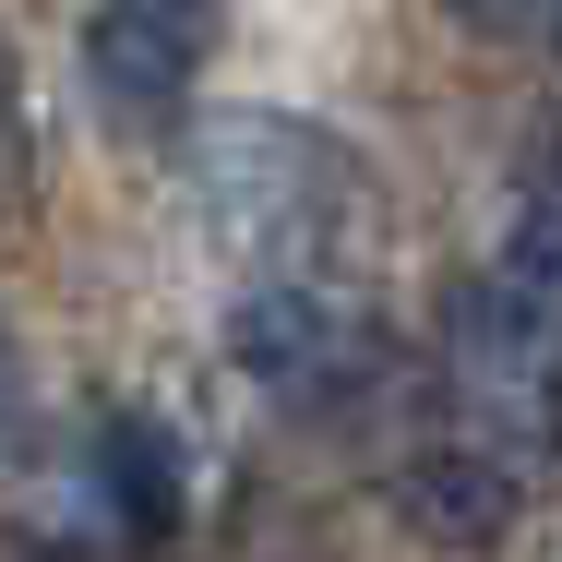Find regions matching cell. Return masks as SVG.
<instances>
[{
  "mask_svg": "<svg viewBox=\"0 0 562 562\" xmlns=\"http://www.w3.org/2000/svg\"><path fill=\"white\" fill-rule=\"evenodd\" d=\"M192 192H204V227L251 276H312V288H347V251L371 227V180L324 120H276L239 109L192 144Z\"/></svg>",
  "mask_w": 562,
  "mask_h": 562,
  "instance_id": "1",
  "label": "cell"
},
{
  "mask_svg": "<svg viewBox=\"0 0 562 562\" xmlns=\"http://www.w3.org/2000/svg\"><path fill=\"white\" fill-rule=\"evenodd\" d=\"M443 407H454L443 443L539 479V454L562 443V324L527 312V300H503L491 276L454 288V312H443Z\"/></svg>",
  "mask_w": 562,
  "mask_h": 562,
  "instance_id": "2",
  "label": "cell"
},
{
  "mask_svg": "<svg viewBox=\"0 0 562 562\" xmlns=\"http://www.w3.org/2000/svg\"><path fill=\"white\" fill-rule=\"evenodd\" d=\"M204 48H216V0H97L85 12V85L132 132H156V120L192 97Z\"/></svg>",
  "mask_w": 562,
  "mask_h": 562,
  "instance_id": "3",
  "label": "cell"
},
{
  "mask_svg": "<svg viewBox=\"0 0 562 562\" xmlns=\"http://www.w3.org/2000/svg\"><path fill=\"white\" fill-rule=\"evenodd\" d=\"M227 359L276 395H336L347 371L371 359V324L347 288H312V276H251L239 312H227Z\"/></svg>",
  "mask_w": 562,
  "mask_h": 562,
  "instance_id": "4",
  "label": "cell"
},
{
  "mask_svg": "<svg viewBox=\"0 0 562 562\" xmlns=\"http://www.w3.org/2000/svg\"><path fill=\"white\" fill-rule=\"evenodd\" d=\"M395 503H407V527H419L431 551H491V539L527 515V479L491 467V454H467V443H431V454H407Z\"/></svg>",
  "mask_w": 562,
  "mask_h": 562,
  "instance_id": "5",
  "label": "cell"
},
{
  "mask_svg": "<svg viewBox=\"0 0 562 562\" xmlns=\"http://www.w3.org/2000/svg\"><path fill=\"white\" fill-rule=\"evenodd\" d=\"M97 479L120 491V527H132V539H168V527H180V491H192V479H180V443H168L156 419H109Z\"/></svg>",
  "mask_w": 562,
  "mask_h": 562,
  "instance_id": "6",
  "label": "cell"
},
{
  "mask_svg": "<svg viewBox=\"0 0 562 562\" xmlns=\"http://www.w3.org/2000/svg\"><path fill=\"white\" fill-rule=\"evenodd\" d=\"M491 288L562 324V180H539V192L515 204V227H503V251H491Z\"/></svg>",
  "mask_w": 562,
  "mask_h": 562,
  "instance_id": "7",
  "label": "cell"
},
{
  "mask_svg": "<svg viewBox=\"0 0 562 562\" xmlns=\"http://www.w3.org/2000/svg\"><path fill=\"white\" fill-rule=\"evenodd\" d=\"M454 24H467V36H503V48H515V36H551L562 24V0H443Z\"/></svg>",
  "mask_w": 562,
  "mask_h": 562,
  "instance_id": "8",
  "label": "cell"
},
{
  "mask_svg": "<svg viewBox=\"0 0 562 562\" xmlns=\"http://www.w3.org/2000/svg\"><path fill=\"white\" fill-rule=\"evenodd\" d=\"M0 431H12V336H0Z\"/></svg>",
  "mask_w": 562,
  "mask_h": 562,
  "instance_id": "9",
  "label": "cell"
},
{
  "mask_svg": "<svg viewBox=\"0 0 562 562\" xmlns=\"http://www.w3.org/2000/svg\"><path fill=\"white\" fill-rule=\"evenodd\" d=\"M551 36H562V24H551Z\"/></svg>",
  "mask_w": 562,
  "mask_h": 562,
  "instance_id": "10",
  "label": "cell"
}]
</instances>
